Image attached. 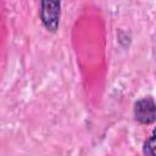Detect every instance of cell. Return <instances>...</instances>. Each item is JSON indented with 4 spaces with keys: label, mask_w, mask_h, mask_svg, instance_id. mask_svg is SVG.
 Returning <instances> with one entry per match:
<instances>
[{
    "label": "cell",
    "mask_w": 156,
    "mask_h": 156,
    "mask_svg": "<svg viewBox=\"0 0 156 156\" xmlns=\"http://www.w3.org/2000/svg\"><path fill=\"white\" fill-rule=\"evenodd\" d=\"M134 117L141 124H151L155 122V101L151 96L140 99L134 105Z\"/></svg>",
    "instance_id": "2"
},
{
    "label": "cell",
    "mask_w": 156,
    "mask_h": 156,
    "mask_svg": "<svg viewBox=\"0 0 156 156\" xmlns=\"http://www.w3.org/2000/svg\"><path fill=\"white\" fill-rule=\"evenodd\" d=\"M145 156H155V134H152L145 143L143 147Z\"/></svg>",
    "instance_id": "3"
},
{
    "label": "cell",
    "mask_w": 156,
    "mask_h": 156,
    "mask_svg": "<svg viewBox=\"0 0 156 156\" xmlns=\"http://www.w3.org/2000/svg\"><path fill=\"white\" fill-rule=\"evenodd\" d=\"M61 2L60 1H41L40 20L44 27L50 32H56L60 22Z\"/></svg>",
    "instance_id": "1"
}]
</instances>
